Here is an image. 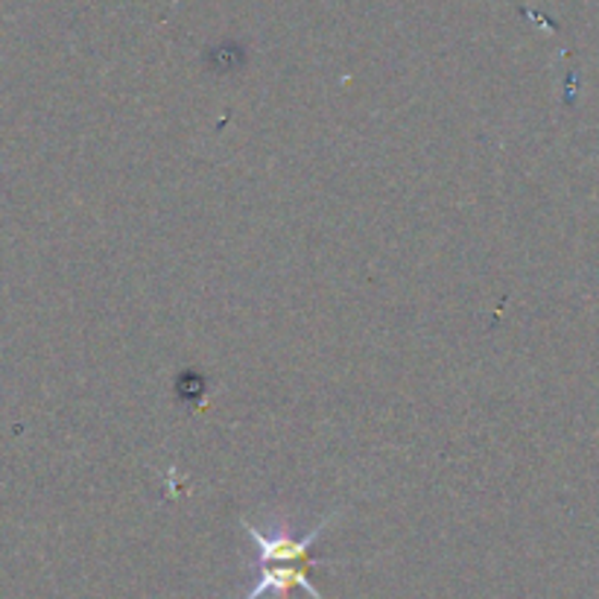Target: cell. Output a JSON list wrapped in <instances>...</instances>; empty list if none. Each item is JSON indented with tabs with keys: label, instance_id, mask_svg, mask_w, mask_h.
Masks as SVG:
<instances>
[{
	"label": "cell",
	"instance_id": "cell-1",
	"mask_svg": "<svg viewBox=\"0 0 599 599\" xmlns=\"http://www.w3.org/2000/svg\"><path fill=\"white\" fill-rule=\"evenodd\" d=\"M313 567V562H269L261 564V576L254 582L249 594L243 599H261L266 594H275V597L290 599L292 590H304L308 597L325 599L313 588V582L308 579V571Z\"/></svg>",
	"mask_w": 599,
	"mask_h": 599
}]
</instances>
